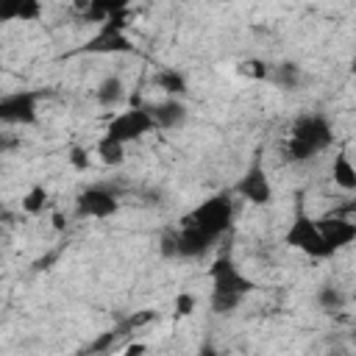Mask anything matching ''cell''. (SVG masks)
Here are the masks:
<instances>
[{
    "instance_id": "obj_27",
    "label": "cell",
    "mask_w": 356,
    "mask_h": 356,
    "mask_svg": "<svg viewBox=\"0 0 356 356\" xmlns=\"http://www.w3.org/2000/svg\"><path fill=\"white\" fill-rule=\"evenodd\" d=\"M353 339H356V331H353Z\"/></svg>"
},
{
    "instance_id": "obj_26",
    "label": "cell",
    "mask_w": 356,
    "mask_h": 356,
    "mask_svg": "<svg viewBox=\"0 0 356 356\" xmlns=\"http://www.w3.org/2000/svg\"><path fill=\"white\" fill-rule=\"evenodd\" d=\"M350 72H353V75H356V58H353V61H350Z\"/></svg>"
},
{
    "instance_id": "obj_13",
    "label": "cell",
    "mask_w": 356,
    "mask_h": 356,
    "mask_svg": "<svg viewBox=\"0 0 356 356\" xmlns=\"http://www.w3.org/2000/svg\"><path fill=\"white\" fill-rule=\"evenodd\" d=\"M331 178L339 189L345 192H356V167L350 164V159L345 153H337L334 156V164H331Z\"/></svg>"
},
{
    "instance_id": "obj_6",
    "label": "cell",
    "mask_w": 356,
    "mask_h": 356,
    "mask_svg": "<svg viewBox=\"0 0 356 356\" xmlns=\"http://www.w3.org/2000/svg\"><path fill=\"white\" fill-rule=\"evenodd\" d=\"M153 128H156V122H153V117H150V108H145V106H131V111H122V114H117V117L108 122L106 136L114 139V142H120V145H128V142H134V139H142V136L150 134Z\"/></svg>"
},
{
    "instance_id": "obj_22",
    "label": "cell",
    "mask_w": 356,
    "mask_h": 356,
    "mask_svg": "<svg viewBox=\"0 0 356 356\" xmlns=\"http://www.w3.org/2000/svg\"><path fill=\"white\" fill-rule=\"evenodd\" d=\"M70 164H72L75 170H86V167H89V156H86V150L78 147V145H72V147H70Z\"/></svg>"
},
{
    "instance_id": "obj_8",
    "label": "cell",
    "mask_w": 356,
    "mask_h": 356,
    "mask_svg": "<svg viewBox=\"0 0 356 356\" xmlns=\"http://www.w3.org/2000/svg\"><path fill=\"white\" fill-rule=\"evenodd\" d=\"M134 44L125 36V14L100 25V31L83 44V53H131Z\"/></svg>"
},
{
    "instance_id": "obj_4",
    "label": "cell",
    "mask_w": 356,
    "mask_h": 356,
    "mask_svg": "<svg viewBox=\"0 0 356 356\" xmlns=\"http://www.w3.org/2000/svg\"><path fill=\"white\" fill-rule=\"evenodd\" d=\"M181 222L203 231L206 236H211L217 242L231 228V222H234V203H231V197L225 192L222 195H214V197L203 200L200 206H195Z\"/></svg>"
},
{
    "instance_id": "obj_9",
    "label": "cell",
    "mask_w": 356,
    "mask_h": 356,
    "mask_svg": "<svg viewBox=\"0 0 356 356\" xmlns=\"http://www.w3.org/2000/svg\"><path fill=\"white\" fill-rule=\"evenodd\" d=\"M236 195L245 197L253 206H270L273 203V186H270L267 170H264V164H261L259 156L250 161V167L245 170V175L236 181Z\"/></svg>"
},
{
    "instance_id": "obj_1",
    "label": "cell",
    "mask_w": 356,
    "mask_h": 356,
    "mask_svg": "<svg viewBox=\"0 0 356 356\" xmlns=\"http://www.w3.org/2000/svg\"><path fill=\"white\" fill-rule=\"evenodd\" d=\"M209 278H211V312L214 314H231L242 300L245 295H250L256 289V284L236 267V261L222 253L214 259L211 270H209Z\"/></svg>"
},
{
    "instance_id": "obj_16",
    "label": "cell",
    "mask_w": 356,
    "mask_h": 356,
    "mask_svg": "<svg viewBox=\"0 0 356 356\" xmlns=\"http://www.w3.org/2000/svg\"><path fill=\"white\" fill-rule=\"evenodd\" d=\"M300 67L295 64V61H284V64H278L275 67V72H273V81L278 83V86H284V89H298L300 86Z\"/></svg>"
},
{
    "instance_id": "obj_23",
    "label": "cell",
    "mask_w": 356,
    "mask_h": 356,
    "mask_svg": "<svg viewBox=\"0 0 356 356\" xmlns=\"http://www.w3.org/2000/svg\"><path fill=\"white\" fill-rule=\"evenodd\" d=\"M197 356H222L211 342H206V345H200V350H197Z\"/></svg>"
},
{
    "instance_id": "obj_7",
    "label": "cell",
    "mask_w": 356,
    "mask_h": 356,
    "mask_svg": "<svg viewBox=\"0 0 356 356\" xmlns=\"http://www.w3.org/2000/svg\"><path fill=\"white\" fill-rule=\"evenodd\" d=\"M39 100L42 92L36 89H19L11 95L0 97V120L6 125H33L36 122V111H39Z\"/></svg>"
},
{
    "instance_id": "obj_24",
    "label": "cell",
    "mask_w": 356,
    "mask_h": 356,
    "mask_svg": "<svg viewBox=\"0 0 356 356\" xmlns=\"http://www.w3.org/2000/svg\"><path fill=\"white\" fill-rule=\"evenodd\" d=\"M145 353V345L142 342H136V345H131L128 350H125V356H142Z\"/></svg>"
},
{
    "instance_id": "obj_3",
    "label": "cell",
    "mask_w": 356,
    "mask_h": 356,
    "mask_svg": "<svg viewBox=\"0 0 356 356\" xmlns=\"http://www.w3.org/2000/svg\"><path fill=\"white\" fill-rule=\"evenodd\" d=\"M284 242H286L289 248L300 250V253L309 256V259H331V256H334L331 248L325 245L323 234H320L317 220L306 211V206H303V195H300L298 203H295V217H292V222H289V231H286Z\"/></svg>"
},
{
    "instance_id": "obj_19",
    "label": "cell",
    "mask_w": 356,
    "mask_h": 356,
    "mask_svg": "<svg viewBox=\"0 0 356 356\" xmlns=\"http://www.w3.org/2000/svg\"><path fill=\"white\" fill-rule=\"evenodd\" d=\"M42 14V6L39 3H33V0H28V3H19V6H11V8H3L0 11V17L3 19H22V22H31V19H36Z\"/></svg>"
},
{
    "instance_id": "obj_15",
    "label": "cell",
    "mask_w": 356,
    "mask_h": 356,
    "mask_svg": "<svg viewBox=\"0 0 356 356\" xmlns=\"http://www.w3.org/2000/svg\"><path fill=\"white\" fill-rule=\"evenodd\" d=\"M153 83H156L161 92H167L170 97L186 95V78H184L178 70H159L156 78H153Z\"/></svg>"
},
{
    "instance_id": "obj_20",
    "label": "cell",
    "mask_w": 356,
    "mask_h": 356,
    "mask_svg": "<svg viewBox=\"0 0 356 356\" xmlns=\"http://www.w3.org/2000/svg\"><path fill=\"white\" fill-rule=\"evenodd\" d=\"M44 200H47V189H44L42 184H36V186H31V189L22 195V211L39 214V211L44 209Z\"/></svg>"
},
{
    "instance_id": "obj_5",
    "label": "cell",
    "mask_w": 356,
    "mask_h": 356,
    "mask_svg": "<svg viewBox=\"0 0 356 356\" xmlns=\"http://www.w3.org/2000/svg\"><path fill=\"white\" fill-rule=\"evenodd\" d=\"M217 242L211 236H206L203 231L192 228V225H178V228H167L161 234L159 250L164 259H200L206 256Z\"/></svg>"
},
{
    "instance_id": "obj_14",
    "label": "cell",
    "mask_w": 356,
    "mask_h": 356,
    "mask_svg": "<svg viewBox=\"0 0 356 356\" xmlns=\"http://www.w3.org/2000/svg\"><path fill=\"white\" fill-rule=\"evenodd\" d=\"M122 95H125V86H122V81H120L117 75L103 78L100 86H97V92H95V97H97V103H100L103 108H114V106L122 100Z\"/></svg>"
},
{
    "instance_id": "obj_10",
    "label": "cell",
    "mask_w": 356,
    "mask_h": 356,
    "mask_svg": "<svg viewBox=\"0 0 356 356\" xmlns=\"http://www.w3.org/2000/svg\"><path fill=\"white\" fill-rule=\"evenodd\" d=\"M75 211H78V217L108 220V217H114L120 211V200L106 186H89L75 197Z\"/></svg>"
},
{
    "instance_id": "obj_17",
    "label": "cell",
    "mask_w": 356,
    "mask_h": 356,
    "mask_svg": "<svg viewBox=\"0 0 356 356\" xmlns=\"http://www.w3.org/2000/svg\"><path fill=\"white\" fill-rule=\"evenodd\" d=\"M97 156H100L103 164H122V159H125V145H120V142L103 136V139L97 142Z\"/></svg>"
},
{
    "instance_id": "obj_11",
    "label": "cell",
    "mask_w": 356,
    "mask_h": 356,
    "mask_svg": "<svg viewBox=\"0 0 356 356\" xmlns=\"http://www.w3.org/2000/svg\"><path fill=\"white\" fill-rule=\"evenodd\" d=\"M317 225H320V234H323L325 245L331 248V253L342 250L345 245H350L356 239V222H350L345 217H331L328 214V217L317 220Z\"/></svg>"
},
{
    "instance_id": "obj_2",
    "label": "cell",
    "mask_w": 356,
    "mask_h": 356,
    "mask_svg": "<svg viewBox=\"0 0 356 356\" xmlns=\"http://www.w3.org/2000/svg\"><path fill=\"white\" fill-rule=\"evenodd\" d=\"M331 142H334L331 122L323 114H303L289 128V139L284 145V159L286 161H309L312 156L331 147Z\"/></svg>"
},
{
    "instance_id": "obj_21",
    "label": "cell",
    "mask_w": 356,
    "mask_h": 356,
    "mask_svg": "<svg viewBox=\"0 0 356 356\" xmlns=\"http://www.w3.org/2000/svg\"><path fill=\"white\" fill-rule=\"evenodd\" d=\"M195 312V295L192 292H181L175 298V317H189Z\"/></svg>"
},
{
    "instance_id": "obj_25",
    "label": "cell",
    "mask_w": 356,
    "mask_h": 356,
    "mask_svg": "<svg viewBox=\"0 0 356 356\" xmlns=\"http://www.w3.org/2000/svg\"><path fill=\"white\" fill-rule=\"evenodd\" d=\"M339 211H345V214H353V217H356V197H353V200H348V203H345Z\"/></svg>"
},
{
    "instance_id": "obj_18",
    "label": "cell",
    "mask_w": 356,
    "mask_h": 356,
    "mask_svg": "<svg viewBox=\"0 0 356 356\" xmlns=\"http://www.w3.org/2000/svg\"><path fill=\"white\" fill-rule=\"evenodd\" d=\"M317 303H320V309H325V312L334 314V312H339L345 306V295H342V289L325 284V286L317 289Z\"/></svg>"
},
{
    "instance_id": "obj_12",
    "label": "cell",
    "mask_w": 356,
    "mask_h": 356,
    "mask_svg": "<svg viewBox=\"0 0 356 356\" xmlns=\"http://www.w3.org/2000/svg\"><path fill=\"white\" fill-rule=\"evenodd\" d=\"M150 117H153L156 128L170 131V128H181L186 122L189 111H186V106L178 97H170V100H161V103L150 106Z\"/></svg>"
}]
</instances>
